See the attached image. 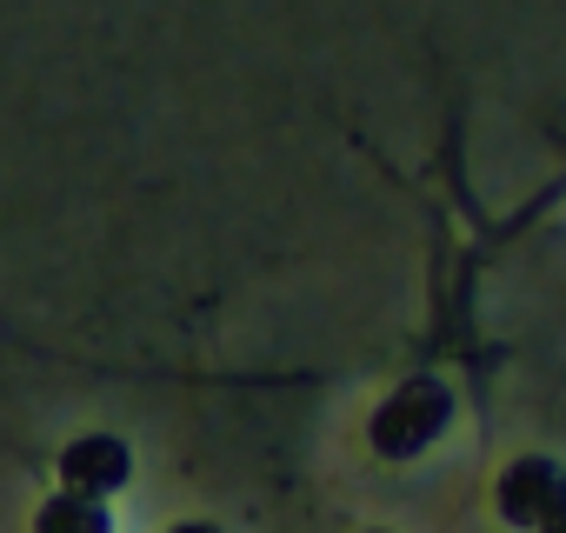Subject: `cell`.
Listing matches in <instances>:
<instances>
[{
	"instance_id": "cell-7",
	"label": "cell",
	"mask_w": 566,
	"mask_h": 533,
	"mask_svg": "<svg viewBox=\"0 0 566 533\" xmlns=\"http://www.w3.org/2000/svg\"><path fill=\"white\" fill-rule=\"evenodd\" d=\"M367 533H387V526H367Z\"/></svg>"
},
{
	"instance_id": "cell-4",
	"label": "cell",
	"mask_w": 566,
	"mask_h": 533,
	"mask_svg": "<svg viewBox=\"0 0 566 533\" xmlns=\"http://www.w3.org/2000/svg\"><path fill=\"white\" fill-rule=\"evenodd\" d=\"M34 533H114V520H107V506H101V500L54 493V500H41V513H34Z\"/></svg>"
},
{
	"instance_id": "cell-6",
	"label": "cell",
	"mask_w": 566,
	"mask_h": 533,
	"mask_svg": "<svg viewBox=\"0 0 566 533\" xmlns=\"http://www.w3.org/2000/svg\"><path fill=\"white\" fill-rule=\"evenodd\" d=\"M539 533H566V506H559V513H553V520H546Z\"/></svg>"
},
{
	"instance_id": "cell-1",
	"label": "cell",
	"mask_w": 566,
	"mask_h": 533,
	"mask_svg": "<svg viewBox=\"0 0 566 533\" xmlns=\"http://www.w3.org/2000/svg\"><path fill=\"white\" fill-rule=\"evenodd\" d=\"M453 420V387L440 374H407L367 420V440L380 460H420Z\"/></svg>"
},
{
	"instance_id": "cell-5",
	"label": "cell",
	"mask_w": 566,
	"mask_h": 533,
	"mask_svg": "<svg viewBox=\"0 0 566 533\" xmlns=\"http://www.w3.org/2000/svg\"><path fill=\"white\" fill-rule=\"evenodd\" d=\"M167 533H220L213 520H180V526H167Z\"/></svg>"
},
{
	"instance_id": "cell-2",
	"label": "cell",
	"mask_w": 566,
	"mask_h": 533,
	"mask_svg": "<svg viewBox=\"0 0 566 533\" xmlns=\"http://www.w3.org/2000/svg\"><path fill=\"white\" fill-rule=\"evenodd\" d=\"M493 506H500V520H506V526L539 533V526L566 506V467H559V460H546V453H520V460L500 473Z\"/></svg>"
},
{
	"instance_id": "cell-3",
	"label": "cell",
	"mask_w": 566,
	"mask_h": 533,
	"mask_svg": "<svg viewBox=\"0 0 566 533\" xmlns=\"http://www.w3.org/2000/svg\"><path fill=\"white\" fill-rule=\"evenodd\" d=\"M127 480H134L127 440H114V433H81V440L61 447V493H81V500H101V506H107Z\"/></svg>"
}]
</instances>
